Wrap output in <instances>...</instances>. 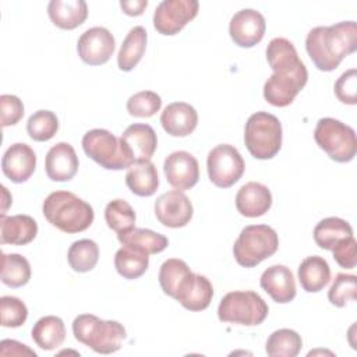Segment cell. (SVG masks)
I'll list each match as a JSON object with an SVG mask.
<instances>
[{
	"label": "cell",
	"instance_id": "7bdbcfd3",
	"mask_svg": "<svg viewBox=\"0 0 357 357\" xmlns=\"http://www.w3.org/2000/svg\"><path fill=\"white\" fill-rule=\"evenodd\" d=\"M356 238L354 236H350L347 238H343L339 244H336L332 248L335 261L346 269H353L357 264V252H356Z\"/></svg>",
	"mask_w": 357,
	"mask_h": 357
},
{
	"label": "cell",
	"instance_id": "e575fe53",
	"mask_svg": "<svg viewBox=\"0 0 357 357\" xmlns=\"http://www.w3.org/2000/svg\"><path fill=\"white\" fill-rule=\"evenodd\" d=\"M67 259L70 266L75 272H89L92 271L99 259V247L91 238H82L74 241L67 252Z\"/></svg>",
	"mask_w": 357,
	"mask_h": 357
},
{
	"label": "cell",
	"instance_id": "8fae6325",
	"mask_svg": "<svg viewBox=\"0 0 357 357\" xmlns=\"http://www.w3.org/2000/svg\"><path fill=\"white\" fill-rule=\"evenodd\" d=\"M197 0H163L153 13V26L162 35L178 33L198 14Z\"/></svg>",
	"mask_w": 357,
	"mask_h": 357
},
{
	"label": "cell",
	"instance_id": "ba28073f",
	"mask_svg": "<svg viewBox=\"0 0 357 357\" xmlns=\"http://www.w3.org/2000/svg\"><path fill=\"white\" fill-rule=\"evenodd\" d=\"M82 149L92 160L107 170L128 169L134 160L120 138L105 128H93L82 137Z\"/></svg>",
	"mask_w": 357,
	"mask_h": 357
},
{
	"label": "cell",
	"instance_id": "277c9868",
	"mask_svg": "<svg viewBox=\"0 0 357 357\" xmlns=\"http://www.w3.org/2000/svg\"><path fill=\"white\" fill-rule=\"evenodd\" d=\"M74 337L99 354H110L121 347L126 329L117 321H105L92 314H81L73 321Z\"/></svg>",
	"mask_w": 357,
	"mask_h": 357
},
{
	"label": "cell",
	"instance_id": "f35d334b",
	"mask_svg": "<svg viewBox=\"0 0 357 357\" xmlns=\"http://www.w3.org/2000/svg\"><path fill=\"white\" fill-rule=\"evenodd\" d=\"M162 99L153 91H139L127 100V112L134 117H152L160 110Z\"/></svg>",
	"mask_w": 357,
	"mask_h": 357
},
{
	"label": "cell",
	"instance_id": "4dcf8cb0",
	"mask_svg": "<svg viewBox=\"0 0 357 357\" xmlns=\"http://www.w3.org/2000/svg\"><path fill=\"white\" fill-rule=\"evenodd\" d=\"M191 269L188 265L178 258L166 259L159 269V283L165 294L173 297L176 300L177 294L180 293L181 287L187 282L188 276L191 275Z\"/></svg>",
	"mask_w": 357,
	"mask_h": 357
},
{
	"label": "cell",
	"instance_id": "ac0fdd59",
	"mask_svg": "<svg viewBox=\"0 0 357 357\" xmlns=\"http://www.w3.org/2000/svg\"><path fill=\"white\" fill-rule=\"evenodd\" d=\"M261 287L276 303L286 304L296 297V280L293 272L286 265H272L266 268L259 279Z\"/></svg>",
	"mask_w": 357,
	"mask_h": 357
},
{
	"label": "cell",
	"instance_id": "8d00e7d4",
	"mask_svg": "<svg viewBox=\"0 0 357 357\" xmlns=\"http://www.w3.org/2000/svg\"><path fill=\"white\" fill-rule=\"evenodd\" d=\"M105 220L117 234L135 227V212L124 199H113L105 208Z\"/></svg>",
	"mask_w": 357,
	"mask_h": 357
},
{
	"label": "cell",
	"instance_id": "f546056e",
	"mask_svg": "<svg viewBox=\"0 0 357 357\" xmlns=\"http://www.w3.org/2000/svg\"><path fill=\"white\" fill-rule=\"evenodd\" d=\"M353 236V229L344 219L331 216L322 219L317 223L314 229V240L318 247L332 251V248L339 244L343 238Z\"/></svg>",
	"mask_w": 357,
	"mask_h": 357
},
{
	"label": "cell",
	"instance_id": "f1b7e54d",
	"mask_svg": "<svg viewBox=\"0 0 357 357\" xmlns=\"http://www.w3.org/2000/svg\"><path fill=\"white\" fill-rule=\"evenodd\" d=\"M146 31L141 25L128 31L117 54V66L121 71H131L141 61L146 49Z\"/></svg>",
	"mask_w": 357,
	"mask_h": 357
},
{
	"label": "cell",
	"instance_id": "7a4b0ae2",
	"mask_svg": "<svg viewBox=\"0 0 357 357\" xmlns=\"http://www.w3.org/2000/svg\"><path fill=\"white\" fill-rule=\"evenodd\" d=\"M357 49V24L342 21L329 26H315L305 38V50L321 71H333L342 60Z\"/></svg>",
	"mask_w": 357,
	"mask_h": 357
},
{
	"label": "cell",
	"instance_id": "74e56055",
	"mask_svg": "<svg viewBox=\"0 0 357 357\" xmlns=\"http://www.w3.org/2000/svg\"><path fill=\"white\" fill-rule=\"evenodd\" d=\"M331 304L342 308L357 298V276L349 273H337L328 290Z\"/></svg>",
	"mask_w": 357,
	"mask_h": 357
},
{
	"label": "cell",
	"instance_id": "484cf974",
	"mask_svg": "<svg viewBox=\"0 0 357 357\" xmlns=\"http://www.w3.org/2000/svg\"><path fill=\"white\" fill-rule=\"evenodd\" d=\"M126 184L138 197H151L159 187V177L151 160L134 162L126 173Z\"/></svg>",
	"mask_w": 357,
	"mask_h": 357
},
{
	"label": "cell",
	"instance_id": "3957f363",
	"mask_svg": "<svg viewBox=\"0 0 357 357\" xmlns=\"http://www.w3.org/2000/svg\"><path fill=\"white\" fill-rule=\"evenodd\" d=\"M42 212L50 225L68 234L86 230L95 218L93 208L88 202L63 190L45 198Z\"/></svg>",
	"mask_w": 357,
	"mask_h": 357
},
{
	"label": "cell",
	"instance_id": "ffe728a7",
	"mask_svg": "<svg viewBox=\"0 0 357 357\" xmlns=\"http://www.w3.org/2000/svg\"><path fill=\"white\" fill-rule=\"evenodd\" d=\"M160 124L172 137H187L197 128L198 113L190 103L173 102L163 109Z\"/></svg>",
	"mask_w": 357,
	"mask_h": 357
},
{
	"label": "cell",
	"instance_id": "1f68e13d",
	"mask_svg": "<svg viewBox=\"0 0 357 357\" xmlns=\"http://www.w3.org/2000/svg\"><path fill=\"white\" fill-rule=\"evenodd\" d=\"M149 265L148 254L123 245L114 254V268L124 279H138L142 276Z\"/></svg>",
	"mask_w": 357,
	"mask_h": 357
},
{
	"label": "cell",
	"instance_id": "d6986e66",
	"mask_svg": "<svg viewBox=\"0 0 357 357\" xmlns=\"http://www.w3.org/2000/svg\"><path fill=\"white\" fill-rule=\"evenodd\" d=\"M78 156L68 142L53 145L46 153V174L53 181H68L78 172Z\"/></svg>",
	"mask_w": 357,
	"mask_h": 357
},
{
	"label": "cell",
	"instance_id": "8992f818",
	"mask_svg": "<svg viewBox=\"0 0 357 357\" xmlns=\"http://www.w3.org/2000/svg\"><path fill=\"white\" fill-rule=\"evenodd\" d=\"M279 247L278 233L268 225L245 226L233 245V255L238 265L254 268L272 257Z\"/></svg>",
	"mask_w": 357,
	"mask_h": 357
},
{
	"label": "cell",
	"instance_id": "603a6c76",
	"mask_svg": "<svg viewBox=\"0 0 357 357\" xmlns=\"http://www.w3.org/2000/svg\"><path fill=\"white\" fill-rule=\"evenodd\" d=\"M213 297V287L204 275L191 273L177 294L176 300L190 311H202L209 307Z\"/></svg>",
	"mask_w": 357,
	"mask_h": 357
},
{
	"label": "cell",
	"instance_id": "2e32d148",
	"mask_svg": "<svg viewBox=\"0 0 357 357\" xmlns=\"http://www.w3.org/2000/svg\"><path fill=\"white\" fill-rule=\"evenodd\" d=\"M36 155L33 149L24 144L15 142L7 148L1 158V170L13 183L26 181L35 172Z\"/></svg>",
	"mask_w": 357,
	"mask_h": 357
},
{
	"label": "cell",
	"instance_id": "7c38bea8",
	"mask_svg": "<svg viewBox=\"0 0 357 357\" xmlns=\"http://www.w3.org/2000/svg\"><path fill=\"white\" fill-rule=\"evenodd\" d=\"M116 43L112 32L103 26L86 29L77 42V52L81 60L89 66H100L113 56Z\"/></svg>",
	"mask_w": 357,
	"mask_h": 357
},
{
	"label": "cell",
	"instance_id": "d6a6232c",
	"mask_svg": "<svg viewBox=\"0 0 357 357\" xmlns=\"http://www.w3.org/2000/svg\"><path fill=\"white\" fill-rule=\"evenodd\" d=\"M303 346L301 336L293 329H278L266 340L265 351L271 357H296Z\"/></svg>",
	"mask_w": 357,
	"mask_h": 357
},
{
	"label": "cell",
	"instance_id": "60d3db41",
	"mask_svg": "<svg viewBox=\"0 0 357 357\" xmlns=\"http://www.w3.org/2000/svg\"><path fill=\"white\" fill-rule=\"evenodd\" d=\"M336 98L346 105L357 103V70L350 68L344 71L335 82Z\"/></svg>",
	"mask_w": 357,
	"mask_h": 357
},
{
	"label": "cell",
	"instance_id": "7402d4cb",
	"mask_svg": "<svg viewBox=\"0 0 357 357\" xmlns=\"http://www.w3.org/2000/svg\"><path fill=\"white\" fill-rule=\"evenodd\" d=\"M38 234V223L29 215H14L0 218V243L25 245Z\"/></svg>",
	"mask_w": 357,
	"mask_h": 357
},
{
	"label": "cell",
	"instance_id": "52a82bcc",
	"mask_svg": "<svg viewBox=\"0 0 357 357\" xmlns=\"http://www.w3.org/2000/svg\"><path fill=\"white\" fill-rule=\"evenodd\" d=\"M317 145L335 162L346 163L354 159L357 152V138L354 130L332 117L317 121L314 131Z\"/></svg>",
	"mask_w": 357,
	"mask_h": 357
},
{
	"label": "cell",
	"instance_id": "9a60e30c",
	"mask_svg": "<svg viewBox=\"0 0 357 357\" xmlns=\"http://www.w3.org/2000/svg\"><path fill=\"white\" fill-rule=\"evenodd\" d=\"M167 183L178 191L192 188L199 178V165L195 156L187 151L172 152L163 163Z\"/></svg>",
	"mask_w": 357,
	"mask_h": 357
},
{
	"label": "cell",
	"instance_id": "5b68a950",
	"mask_svg": "<svg viewBox=\"0 0 357 357\" xmlns=\"http://www.w3.org/2000/svg\"><path fill=\"white\" fill-rule=\"evenodd\" d=\"M244 144L255 159H272L282 148V123L268 112L251 114L244 127Z\"/></svg>",
	"mask_w": 357,
	"mask_h": 357
},
{
	"label": "cell",
	"instance_id": "30bf717a",
	"mask_svg": "<svg viewBox=\"0 0 357 357\" xmlns=\"http://www.w3.org/2000/svg\"><path fill=\"white\" fill-rule=\"evenodd\" d=\"M206 169L209 180L219 188H229L236 184L245 169L241 153L230 144H220L208 153Z\"/></svg>",
	"mask_w": 357,
	"mask_h": 357
},
{
	"label": "cell",
	"instance_id": "6da1fadb",
	"mask_svg": "<svg viewBox=\"0 0 357 357\" xmlns=\"http://www.w3.org/2000/svg\"><path fill=\"white\" fill-rule=\"evenodd\" d=\"M266 60L273 74L264 84V98L276 107L289 106L308 81L305 64L286 38H273L266 46Z\"/></svg>",
	"mask_w": 357,
	"mask_h": 357
},
{
	"label": "cell",
	"instance_id": "44dd1931",
	"mask_svg": "<svg viewBox=\"0 0 357 357\" xmlns=\"http://www.w3.org/2000/svg\"><path fill=\"white\" fill-rule=\"evenodd\" d=\"M272 205L271 190L257 181L245 183L236 194V208L245 218L265 215Z\"/></svg>",
	"mask_w": 357,
	"mask_h": 357
},
{
	"label": "cell",
	"instance_id": "b9f144b4",
	"mask_svg": "<svg viewBox=\"0 0 357 357\" xmlns=\"http://www.w3.org/2000/svg\"><path fill=\"white\" fill-rule=\"evenodd\" d=\"M0 114L1 127H8L17 124L24 116L22 100L15 95L4 93L0 96Z\"/></svg>",
	"mask_w": 357,
	"mask_h": 357
},
{
	"label": "cell",
	"instance_id": "836d02e7",
	"mask_svg": "<svg viewBox=\"0 0 357 357\" xmlns=\"http://www.w3.org/2000/svg\"><path fill=\"white\" fill-rule=\"evenodd\" d=\"M31 279V265L21 254H1V282L8 287H21Z\"/></svg>",
	"mask_w": 357,
	"mask_h": 357
},
{
	"label": "cell",
	"instance_id": "4316f807",
	"mask_svg": "<svg viewBox=\"0 0 357 357\" xmlns=\"http://www.w3.org/2000/svg\"><path fill=\"white\" fill-rule=\"evenodd\" d=\"M117 240L121 243V245L139 250L148 255L159 254L169 245L167 237L144 227H132L119 233Z\"/></svg>",
	"mask_w": 357,
	"mask_h": 357
},
{
	"label": "cell",
	"instance_id": "ee69618b",
	"mask_svg": "<svg viewBox=\"0 0 357 357\" xmlns=\"http://www.w3.org/2000/svg\"><path fill=\"white\" fill-rule=\"evenodd\" d=\"M0 356H32L36 357V353L31 350L26 344L20 343L13 339H4L0 343Z\"/></svg>",
	"mask_w": 357,
	"mask_h": 357
},
{
	"label": "cell",
	"instance_id": "f6af8a7d",
	"mask_svg": "<svg viewBox=\"0 0 357 357\" xmlns=\"http://www.w3.org/2000/svg\"><path fill=\"white\" fill-rule=\"evenodd\" d=\"M148 6V1L146 0H131V1H126V0H121L120 1V7L123 8V11L127 14V15H131V17H137V15H141L144 13V10Z\"/></svg>",
	"mask_w": 357,
	"mask_h": 357
},
{
	"label": "cell",
	"instance_id": "cb8c5ba5",
	"mask_svg": "<svg viewBox=\"0 0 357 357\" xmlns=\"http://www.w3.org/2000/svg\"><path fill=\"white\" fill-rule=\"evenodd\" d=\"M52 22L61 29H74L88 17V6L84 0H52L47 4Z\"/></svg>",
	"mask_w": 357,
	"mask_h": 357
},
{
	"label": "cell",
	"instance_id": "d4e9b609",
	"mask_svg": "<svg viewBox=\"0 0 357 357\" xmlns=\"http://www.w3.org/2000/svg\"><path fill=\"white\" fill-rule=\"evenodd\" d=\"M297 275L303 290L307 293H318L329 283L331 268L325 258L312 255L301 261Z\"/></svg>",
	"mask_w": 357,
	"mask_h": 357
},
{
	"label": "cell",
	"instance_id": "ab89813d",
	"mask_svg": "<svg viewBox=\"0 0 357 357\" xmlns=\"http://www.w3.org/2000/svg\"><path fill=\"white\" fill-rule=\"evenodd\" d=\"M1 325L6 328H18L28 318V308L24 301L14 296H3L0 298Z\"/></svg>",
	"mask_w": 357,
	"mask_h": 357
},
{
	"label": "cell",
	"instance_id": "4fadbf2b",
	"mask_svg": "<svg viewBox=\"0 0 357 357\" xmlns=\"http://www.w3.org/2000/svg\"><path fill=\"white\" fill-rule=\"evenodd\" d=\"M155 216L166 227H184L192 218L194 208L190 198L178 190L167 191L155 201Z\"/></svg>",
	"mask_w": 357,
	"mask_h": 357
},
{
	"label": "cell",
	"instance_id": "9c48e42d",
	"mask_svg": "<svg viewBox=\"0 0 357 357\" xmlns=\"http://www.w3.org/2000/svg\"><path fill=\"white\" fill-rule=\"evenodd\" d=\"M269 312L264 298L251 290L227 293L219 303L218 317L222 322L255 326L264 322Z\"/></svg>",
	"mask_w": 357,
	"mask_h": 357
},
{
	"label": "cell",
	"instance_id": "e0dca14e",
	"mask_svg": "<svg viewBox=\"0 0 357 357\" xmlns=\"http://www.w3.org/2000/svg\"><path fill=\"white\" fill-rule=\"evenodd\" d=\"M120 139L134 162L151 160L158 146L156 132L145 123H134L128 126L123 131Z\"/></svg>",
	"mask_w": 357,
	"mask_h": 357
},
{
	"label": "cell",
	"instance_id": "83f0119b",
	"mask_svg": "<svg viewBox=\"0 0 357 357\" xmlns=\"http://www.w3.org/2000/svg\"><path fill=\"white\" fill-rule=\"evenodd\" d=\"M31 336L42 350H54L60 347L66 339L64 322L56 315L42 317L35 322Z\"/></svg>",
	"mask_w": 357,
	"mask_h": 357
},
{
	"label": "cell",
	"instance_id": "bcb514c9",
	"mask_svg": "<svg viewBox=\"0 0 357 357\" xmlns=\"http://www.w3.org/2000/svg\"><path fill=\"white\" fill-rule=\"evenodd\" d=\"M1 191H3V209H1V215H6V211L8 208V205L11 204V195L8 194L7 188L4 185H1Z\"/></svg>",
	"mask_w": 357,
	"mask_h": 357
},
{
	"label": "cell",
	"instance_id": "d590c367",
	"mask_svg": "<svg viewBox=\"0 0 357 357\" xmlns=\"http://www.w3.org/2000/svg\"><path fill=\"white\" fill-rule=\"evenodd\" d=\"M59 131V119L52 110H38L26 121L28 135L38 142L49 141Z\"/></svg>",
	"mask_w": 357,
	"mask_h": 357
},
{
	"label": "cell",
	"instance_id": "5bb4252c",
	"mask_svg": "<svg viewBox=\"0 0 357 357\" xmlns=\"http://www.w3.org/2000/svg\"><path fill=\"white\" fill-rule=\"evenodd\" d=\"M266 22L264 15L254 8L237 11L229 24L231 40L240 47H252L259 43L265 35Z\"/></svg>",
	"mask_w": 357,
	"mask_h": 357
}]
</instances>
